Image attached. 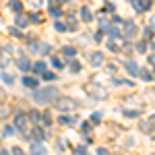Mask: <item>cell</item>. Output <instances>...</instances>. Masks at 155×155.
<instances>
[{"label": "cell", "instance_id": "1", "mask_svg": "<svg viewBox=\"0 0 155 155\" xmlns=\"http://www.w3.org/2000/svg\"><path fill=\"white\" fill-rule=\"evenodd\" d=\"M33 97H35L37 101H50V99H54V97H56V89H54V87H48V89L35 91Z\"/></svg>", "mask_w": 155, "mask_h": 155}, {"label": "cell", "instance_id": "2", "mask_svg": "<svg viewBox=\"0 0 155 155\" xmlns=\"http://www.w3.org/2000/svg\"><path fill=\"white\" fill-rule=\"evenodd\" d=\"M72 106H74V101H72V99H68V97H60L58 101H56V107H58V110H62V112H64V110H71Z\"/></svg>", "mask_w": 155, "mask_h": 155}, {"label": "cell", "instance_id": "3", "mask_svg": "<svg viewBox=\"0 0 155 155\" xmlns=\"http://www.w3.org/2000/svg\"><path fill=\"white\" fill-rule=\"evenodd\" d=\"M151 6V0H134V8L141 12V11H147Z\"/></svg>", "mask_w": 155, "mask_h": 155}, {"label": "cell", "instance_id": "4", "mask_svg": "<svg viewBox=\"0 0 155 155\" xmlns=\"http://www.w3.org/2000/svg\"><path fill=\"white\" fill-rule=\"evenodd\" d=\"M104 62V54H99V52H95L93 56H91V64H95V66H99Z\"/></svg>", "mask_w": 155, "mask_h": 155}, {"label": "cell", "instance_id": "5", "mask_svg": "<svg viewBox=\"0 0 155 155\" xmlns=\"http://www.w3.org/2000/svg\"><path fill=\"white\" fill-rule=\"evenodd\" d=\"M33 50L35 52H41V54H46L50 50V46H46V44H33Z\"/></svg>", "mask_w": 155, "mask_h": 155}, {"label": "cell", "instance_id": "6", "mask_svg": "<svg viewBox=\"0 0 155 155\" xmlns=\"http://www.w3.org/2000/svg\"><path fill=\"white\" fill-rule=\"evenodd\" d=\"M126 68L130 71V74H139V66L134 62H126Z\"/></svg>", "mask_w": 155, "mask_h": 155}, {"label": "cell", "instance_id": "7", "mask_svg": "<svg viewBox=\"0 0 155 155\" xmlns=\"http://www.w3.org/2000/svg\"><path fill=\"white\" fill-rule=\"evenodd\" d=\"M62 54H64L66 58H74L77 52H74V48H64V50H62Z\"/></svg>", "mask_w": 155, "mask_h": 155}, {"label": "cell", "instance_id": "8", "mask_svg": "<svg viewBox=\"0 0 155 155\" xmlns=\"http://www.w3.org/2000/svg\"><path fill=\"white\" fill-rule=\"evenodd\" d=\"M33 155H46V149L41 145H33Z\"/></svg>", "mask_w": 155, "mask_h": 155}, {"label": "cell", "instance_id": "9", "mask_svg": "<svg viewBox=\"0 0 155 155\" xmlns=\"http://www.w3.org/2000/svg\"><path fill=\"white\" fill-rule=\"evenodd\" d=\"M81 17H83V21L89 23V21H91V12H89V8H83V11H81Z\"/></svg>", "mask_w": 155, "mask_h": 155}, {"label": "cell", "instance_id": "10", "mask_svg": "<svg viewBox=\"0 0 155 155\" xmlns=\"http://www.w3.org/2000/svg\"><path fill=\"white\" fill-rule=\"evenodd\" d=\"M71 71L72 72H79V71H81V64H79L74 58H72V62H71Z\"/></svg>", "mask_w": 155, "mask_h": 155}, {"label": "cell", "instance_id": "11", "mask_svg": "<svg viewBox=\"0 0 155 155\" xmlns=\"http://www.w3.org/2000/svg\"><path fill=\"white\" fill-rule=\"evenodd\" d=\"M17 25H19V27H25V25H27V17L19 15V17H17Z\"/></svg>", "mask_w": 155, "mask_h": 155}, {"label": "cell", "instance_id": "12", "mask_svg": "<svg viewBox=\"0 0 155 155\" xmlns=\"http://www.w3.org/2000/svg\"><path fill=\"white\" fill-rule=\"evenodd\" d=\"M23 83L27 85V87H37V81H35V79H29V77H27V79H23Z\"/></svg>", "mask_w": 155, "mask_h": 155}, {"label": "cell", "instance_id": "13", "mask_svg": "<svg viewBox=\"0 0 155 155\" xmlns=\"http://www.w3.org/2000/svg\"><path fill=\"white\" fill-rule=\"evenodd\" d=\"M19 68H21V71H29V62H27V60H19Z\"/></svg>", "mask_w": 155, "mask_h": 155}, {"label": "cell", "instance_id": "14", "mask_svg": "<svg viewBox=\"0 0 155 155\" xmlns=\"http://www.w3.org/2000/svg\"><path fill=\"white\" fill-rule=\"evenodd\" d=\"M33 71H39V72H46V64H44V62H37V64H35V66H33Z\"/></svg>", "mask_w": 155, "mask_h": 155}, {"label": "cell", "instance_id": "15", "mask_svg": "<svg viewBox=\"0 0 155 155\" xmlns=\"http://www.w3.org/2000/svg\"><path fill=\"white\" fill-rule=\"evenodd\" d=\"M17 126L19 128H25V116H17Z\"/></svg>", "mask_w": 155, "mask_h": 155}, {"label": "cell", "instance_id": "16", "mask_svg": "<svg viewBox=\"0 0 155 155\" xmlns=\"http://www.w3.org/2000/svg\"><path fill=\"white\" fill-rule=\"evenodd\" d=\"M52 64H54L56 68H62V60L60 58H52Z\"/></svg>", "mask_w": 155, "mask_h": 155}, {"label": "cell", "instance_id": "17", "mask_svg": "<svg viewBox=\"0 0 155 155\" xmlns=\"http://www.w3.org/2000/svg\"><path fill=\"white\" fill-rule=\"evenodd\" d=\"M44 79L46 81H52V79H56V74L54 72H44Z\"/></svg>", "mask_w": 155, "mask_h": 155}, {"label": "cell", "instance_id": "18", "mask_svg": "<svg viewBox=\"0 0 155 155\" xmlns=\"http://www.w3.org/2000/svg\"><path fill=\"white\" fill-rule=\"evenodd\" d=\"M50 15H54V17H60V8H54V6H52V8H50Z\"/></svg>", "mask_w": 155, "mask_h": 155}, {"label": "cell", "instance_id": "19", "mask_svg": "<svg viewBox=\"0 0 155 155\" xmlns=\"http://www.w3.org/2000/svg\"><path fill=\"white\" fill-rule=\"evenodd\" d=\"M145 48H147L145 41H139V44H137V50H139V52H145Z\"/></svg>", "mask_w": 155, "mask_h": 155}, {"label": "cell", "instance_id": "20", "mask_svg": "<svg viewBox=\"0 0 155 155\" xmlns=\"http://www.w3.org/2000/svg\"><path fill=\"white\" fill-rule=\"evenodd\" d=\"M56 29H58V31H64L66 27H64V25H62V23H56Z\"/></svg>", "mask_w": 155, "mask_h": 155}, {"label": "cell", "instance_id": "21", "mask_svg": "<svg viewBox=\"0 0 155 155\" xmlns=\"http://www.w3.org/2000/svg\"><path fill=\"white\" fill-rule=\"evenodd\" d=\"M149 23H151V27H155V17L151 19V21H149Z\"/></svg>", "mask_w": 155, "mask_h": 155}, {"label": "cell", "instance_id": "22", "mask_svg": "<svg viewBox=\"0 0 155 155\" xmlns=\"http://www.w3.org/2000/svg\"><path fill=\"white\" fill-rule=\"evenodd\" d=\"M0 155H8V153H6V151H2V153H0Z\"/></svg>", "mask_w": 155, "mask_h": 155}, {"label": "cell", "instance_id": "23", "mask_svg": "<svg viewBox=\"0 0 155 155\" xmlns=\"http://www.w3.org/2000/svg\"><path fill=\"white\" fill-rule=\"evenodd\" d=\"M153 50H155V46H153Z\"/></svg>", "mask_w": 155, "mask_h": 155}]
</instances>
